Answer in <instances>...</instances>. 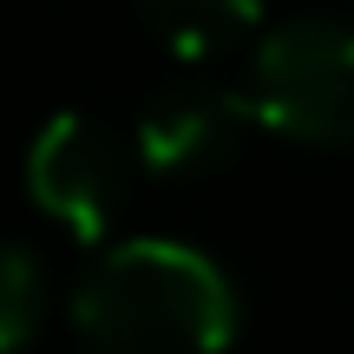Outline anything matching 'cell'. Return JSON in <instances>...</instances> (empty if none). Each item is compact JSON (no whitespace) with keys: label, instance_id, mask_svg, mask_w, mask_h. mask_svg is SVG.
<instances>
[{"label":"cell","instance_id":"1","mask_svg":"<svg viewBox=\"0 0 354 354\" xmlns=\"http://www.w3.org/2000/svg\"><path fill=\"white\" fill-rule=\"evenodd\" d=\"M73 328L92 348H223L236 335V289L203 250L138 236L105 250L73 289Z\"/></svg>","mask_w":354,"mask_h":354},{"label":"cell","instance_id":"2","mask_svg":"<svg viewBox=\"0 0 354 354\" xmlns=\"http://www.w3.org/2000/svg\"><path fill=\"white\" fill-rule=\"evenodd\" d=\"M243 92L256 105V125L295 145H354V26L328 13L276 26L256 46Z\"/></svg>","mask_w":354,"mask_h":354},{"label":"cell","instance_id":"3","mask_svg":"<svg viewBox=\"0 0 354 354\" xmlns=\"http://www.w3.org/2000/svg\"><path fill=\"white\" fill-rule=\"evenodd\" d=\"M118 190H125V158L112 131L86 112H53L39 138L26 145V197L79 243H99L112 230Z\"/></svg>","mask_w":354,"mask_h":354},{"label":"cell","instance_id":"4","mask_svg":"<svg viewBox=\"0 0 354 354\" xmlns=\"http://www.w3.org/2000/svg\"><path fill=\"white\" fill-rule=\"evenodd\" d=\"M256 125L250 92L210 86V79H171L151 105L138 112V165L165 184H184V177H210L223 171L230 158L243 151Z\"/></svg>","mask_w":354,"mask_h":354},{"label":"cell","instance_id":"6","mask_svg":"<svg viewBox=\"0 0 354 354\" xmlns=\"http://www.w3.org/2000/svg\"><path fill=\"white\" fill-rule=\"evenodd\" d=\"M39 322H46V276L26 250L0 243V354L33 342Z\"/></svg>","mask_w":354,"mask_h":354},{"label":"cell","instance_id":"5","mask_svg":"<svg viewBox=\"0 0 354 354\" xmlns=\"http://www.w3.org/2000/svg\"><path fill=\"white\" fill-rule=\"evenodd\" d=\"M138 7H145V26L184 66L243 46L256 33V20H263V0H138Z\"/></svg>","mask_w":354,"mask_h":354}]
</instances>
